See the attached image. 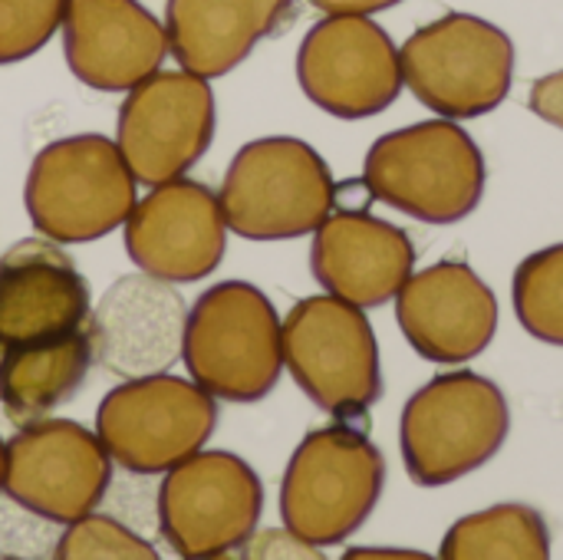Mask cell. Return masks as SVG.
Listing matches in <instances>:
<instances>
[{
	"label": "cell",
	"mask_w": 563,
	"mask_h": 560,
	"mask_svg": "<svg viewBox=\"0 0 563 560\" xmlns=\"http://www.w3.org/2000/svg\"><path fill=\"white\" fill-rule=\"evenodd\" d=\"M92 294L63 244L23 238L0 254V403L49 409L92 370Z\"/></svg>",
	"instance_id": "obj_1"
},
{
	"label": "cell",
	"mask_w": 563,
	"mask_h": 560,
	"mask_svg": "<svg viewBox=\"0 0 563 560\" xmlns=\"http://www.w3.org/2000/svg\"><path fill=\"white\" fill-rule=\"evenodd\" d=\"M181 363L214 399L257 403L271 396L284 373V323L271 297L247 281L208 287L188 307Z\"/></svg>",
	"instance_id": "obj_2"
},
{
	"label": "cell",
	"mask_w": 563,
	"mask_h": 560,
	"mask_svg": "<svg viewBox=\"0 0 563 560\" xmlns=\"http://www.w3.org/2000/svg\"><path fill=\"white\" fill-rule=\"evenodd\" d=\"M485 182L482 149L452 119L386 132L363 162L369 195L426 224H459L468 218L482 205Z\"/></svg>",
	"instance_id": "obj_3"
},
{
	"label": "cell",
	"mask_w": 563,
	"mask_h": 560,
	"mask_svg": "<svg viewBox=\"0 0 563 560\" xmlns=\"http://www.w3.org/2000/svg\"><path fill=\"white\" fill-rule=\"evenodd\" d=\"M386 459L350 422L303 436L280 482L284 528L313 548L350 541L383 498Z\"/></svg>",
	"instance_id": "obj_4"
},
{
	"label": "cell",
	"mask_w": 563,
	"mask_h": 560,
	"mask_svg": "<svg viewBox=\"0 0 563 560\" xmlns=\"http://www.w3.org/2000/svg\"><path fill=\"white\" fill-rule=\"evenodd\" d=\"M511 432L505 393L482 373L429 380L402 409L399 449L419 488L452 485L488 465Z\"/></svg>",
	"instance_id": "obj_5"
},
{
	"label": "cell",
	"mask_w": 563,
	"mask_h": 560,
	"mask_svg": "<svg viewBox=\"0 0 563 560\" xmlns=\"http://www.w3.org/2000/svg\"><path fill=\"white\" fill-rule=\"evenodd\" d=\"M139 182L119 145L99 132L56 139L36 152L23 185L30 224L56 244L99 241L122 228Z\"/></svg>",
	"instance_id": "obj_6"
},
{
	"label": "cell",
	"mask_w": 563,
	"mask_h": 560,
	"mask_svg": "<svg viewBox=\"0 0 563 560\" xmlns=\"http://www.w3.org/2000/svg\"><path fill=\"white\" fill-rule=\"evenodd\" d=\"M218 201L228 231L247 241H287L323 224L336 208V182L310 142L267 135L238 149Z\"/></svg>",
	"instance_id": "obj_7"
},
{
	"label": "cell",
	"mask_w": 563,
	"mask_h": 560,
	"mask_svg": "<svg viewBox=\"0 0 563 560\" xmlns=\"http://www.w3.org/2000/svg\"><path fill=\"white\" fill-rule=\"evenodd\" d=\"M284 366L307 399L340 422L360 419L383 396V366L363 307L333 294L303 297L284 320Z\"/></svg>",
	"instance_id": "obj_8"
},
{
	"label": "cell",
	"mask_w": 563,
	"mask_h": 560,
	"mask_svg": "<svg viewBox=\"0 0 563 560\" xmlns=\"http://www.w3.org/2000/svg\"><path fill=\"white\" fill-rule=\"evenodd\" d=\"M402 83L442 119H478L498 109L515 83V43L485 17L445 13L399 50Z\"/></svg>",
	"instance_id": "obj_9"
},
{
	"label": "cell",
	"mask_w": 563,
	"mask_h": 560,
	"mask_svg": "<svg viewBox=\"0 0 563 560\" xmlns=\"http://www.w3.org/2000/svg\"><path fill=\"white\" fill-rule=\"evenodd\" d=\"M218 426V399L191 376L122 380L96 409V436L132 475H158L201 452Z\"/></svg>",
	"instance_id": "obj_10"
},
{
	"label": "cell",
	"mask_w": 563,
	"mask_h": 560,
	"mask_svg": "<svg viewBox=\"0 0 563 560\" xmlns=\"http://www.w3.org/2000/svg\"><path fill=\"white\" fill-rule=\"evenodd\" d=\"M264 515V485L234 452H195L158 485V531L178 558H228Z\"/></svg>",
	"instance_id": "obj_11"
},
{
	"label": "cell",
	"mask_w": 563,
	"mask_h": 560,
	"mask_svg": "<svg viewBox=\"0 0 563 560\" xmlns=\"http://www.w3.org/2000/svg\"><path fill=\"white\" fill-rule=\"evenodd\" d=\"M214 89L188 69H155L135 83L115 119V145L139 185L188 175L214 142Z\"/></svg>",
	"instance_id": "obj_12"
},
{
	"label": "cell",
	"mask_w": 563,
	"mask_h": 560,
	"mask_svg": "<svg viewBox=\"0 0 563 560\" xmlns=\"http://www.w3.org/2000/svg\"><path fill=\"white\" fill-rule=\"evenodd\" d=\"M112 455L73 419H36L7 439L3 495L49 525L96 512L112 485Z\"/></svg>",
	"instance_id": "obj_13"
},
{
	"label": "cell",
	"mask_w": 563,
	"mask_h": 560,
	"mask_svg": "<svg viewBox=\"0 0 563 560\" xmlns=\"http://www.w3.org/2000/svg\"><path fill=\"white\" fill-rule=\"evenodd\" d=\"M297 83L313 106L346 122L379 116L406 86L399 46L363 13H327L307 30Z\"/></svg>",
	"instance_id": "obj_14"
},
{
	"label": "cell",
	"mask_w": 563,
	"mask_h": 560,
	"mask_svg": "<svg viewBox=\"0 0 563 560\" xmlns=\"http://www.w3.org/2000/svg\"><path fill=\"white\" fill-rule=\"evenodd\" d=\"M129 261L168 284H195L218 271L228 248V221L218 191L195 178L152 185L122 224Z\"/></svg>",
	"instance_id": "obj_15"
},
{
	"label": "cell",
	"mask_w": 563,
	"mask_h": 560,
	"mask_svg": "<svg viewBox=\"0 0 563 560\" xmlns=\"http://www.w3.org/2000/svg\"><path fill=\"white\" fill-rule=\"evenodd\" d=\"M188 304L175 284L152 274L112 281L92 307V363L115 380L168 373L181 360Z\"/></svg>",
	"instance_id": "obj_16"
},
{
	"label": "cell",
	"mask_w": 563,
	"mask_h": 560,
	"mask_svg": "<svg viewBox=\"0 0 563 560\" xmlns=\"http://www.w3.org/2000/svg\"><path fill=\"white\" fill-rule=\"evenodd\" d=\"M396 320L409 347L429 363H468L488 350L498 330L495 290L465 264L439 261L396 294Z\"/></svg>",
	"instance_id": "obj_17"
},
{
	"label": "cell",
	"mask_w": 563,
	"mask_h": 560,
	"mask_svg": "<svg viewBox=\"0 0 563 560\" xmlns=\"http://www.w3.org/2000/svg\"><path fill=\"white\" fill-rule=\"evenodd\" d=\"M59 30L69 73L99 92H129L168 56L165 23L139 0H66Z\"/></svg>",
	"instance_id": "obj_18"
},
{
	"label": "cell",
	"mask_w": 563,
	"mask_h": 560,
	"mask_svg": "<svg viewBox=\"0 0 563 560\" xmlns=\"http://www.w3.org/2000/svg\"><path fill=\"white\" fill-rule=\"evenodd\" d=\"M310 271L317 284L363 310L396 300L416 271V244L409 234L369 211H330L313 231Z\"/></svg>",
	"instance_id": "obj_19"
},
{
	"label": "cell",
	"mask_w": 563,
	"mask_h": 560,
	"mask_svg": "<svg viewBox=\"0 0 563 560\" xmlns=\"http://www.w3.org/2000/svg\"><path fill=\"white\" fill-rule=\"evenodd\" d=\"M294 20V0H168L165 36L181 69L218 79Z\"/></svg>",
	"instance_id": "obj_20"
},
{
	"label": "cell",
	"mask_w": 563,
	"mask_h": 560,
	"mask_svg": "<svg viewBox=\"0 0 563 560\" xmlns=\"http://www.w3.org/2000/svg\"><path fill=\"white\" fill-rule=\"evenodd\" d=\"M439 554L445 560H548L551 531L531 505L505 502L455 521Z\"/></svg>",
	"instance_id": "obj_21"
},
{
	"label": "cell",
	"mask_w": 563,
	"mask_h": 560,
	"mask_svg": "<svg viewBox=\"0 0 563 560\" xmlns=\"http://www.w3.org/2000/svg\"><path fill=\"white\" fill-rule=\"evenodd\" d=\"M511 300L534 340L563 347V244L534 251L518 264Z\"/></svg>",
	"instance_id": "obj_22"
},
{
	"label": "cell",
	"mask_w": 563,
	"mask_h": 560,
	"mask_svg": "<svg viewBox=\"0 0 563 560\" xmlns=\"http://www.w3.org/2000/svg\"><path fill=\"white\" fill-rule=\"evenodd\" d=\"M59 560H155L158 551L125 528L122 521L109 515H82L69 525H63V535L56 541Z\"/></svg>",
	"instance_id": "obj_23"
},
{
	"label": "cell",
	"mask_w": 563,
	"mask_h": 560,
	"mask_svg": "<svg viewBox=\"0 0 563 560\" xmlns=\"http://www.w3.org/2000/svg\"><path fill=\"white\" fill-rule=\"evenodd\" d=\"M66 0H0V66L40 53L63 23Z\"/></svg>",
	"instance_id": "obj_24"
},
{
	"label": "cell",
	"mask_w": 563,
	"mask_h": 560,
	"mask_svg": "<svg viewBox=\"0 0 563 560\" xmlns=\"http://www.w3.org/2000/svg\"><path fill=\"white\" fill-rule=\"evenodd\" d=\"M244 558H320V548L300 541L294 531H264V535H251L247 545L238 551Z\"/></svg>",
	"instance_id": "obj_25"
},
{
	"label": "cell",
	"mask_w": 563,
	"mask_h": 560,
	"mask_svg": "<svg viewBox=\"0 0 563 560\" xmlns=\"http://www.w3.org/2000/svg\"><path fill=\"white\" fill-rule=\"evenodd\" d=\"M528 109H531L538 119H544V122L563 129V69L551 73V76H541V79L531 86V92H528Z\"/></svg>",
	"instance_id": "obj_26"
},
{
	"label": "cell",
	"mask_w": 563,
	"mask_h": 560,
	"mask_svg": "<svg viewBox=\"0 0 563 560\" xmlns=\"http://www.w3.org/2000/svg\"><path fill=\"white\" fill-rule=\"evenodd\" d=\"M310 7H317L320 13H379V10H389L402 0H307Z\"/></svg>",
	"instance_id": "obj_27"
},
{
	"label": "cell",
	"mask_w": 563,
	"mask_h": 560,
	"mask_svg": "<svg viewBox=\"0 0 563 560\" xmlns=\"http://www.w3.org/2000/svg\"><path fill=\"white\" fill-rule=\"evenodd\" d=\"M356 558H429V554H422V551H406V548H353V551H346V560H356Z\"/></svg>",
	"instance_id": "obj_28"
},
{
	"label": "cell",
	"mask_w": 563,
	"mask_h": 560,
	"mask_svg": "<svg viewBox=\"0 0 563 560\" xmlns=\"http://www.w3.org/2000/svg\"><path fill=\"white\" fill-rule=\"evenodd\" d=\"M3 465H7V442L0 439V495H3Z\"/></svg>",
	"instance_id": "obj_29"
}]
</instances>
